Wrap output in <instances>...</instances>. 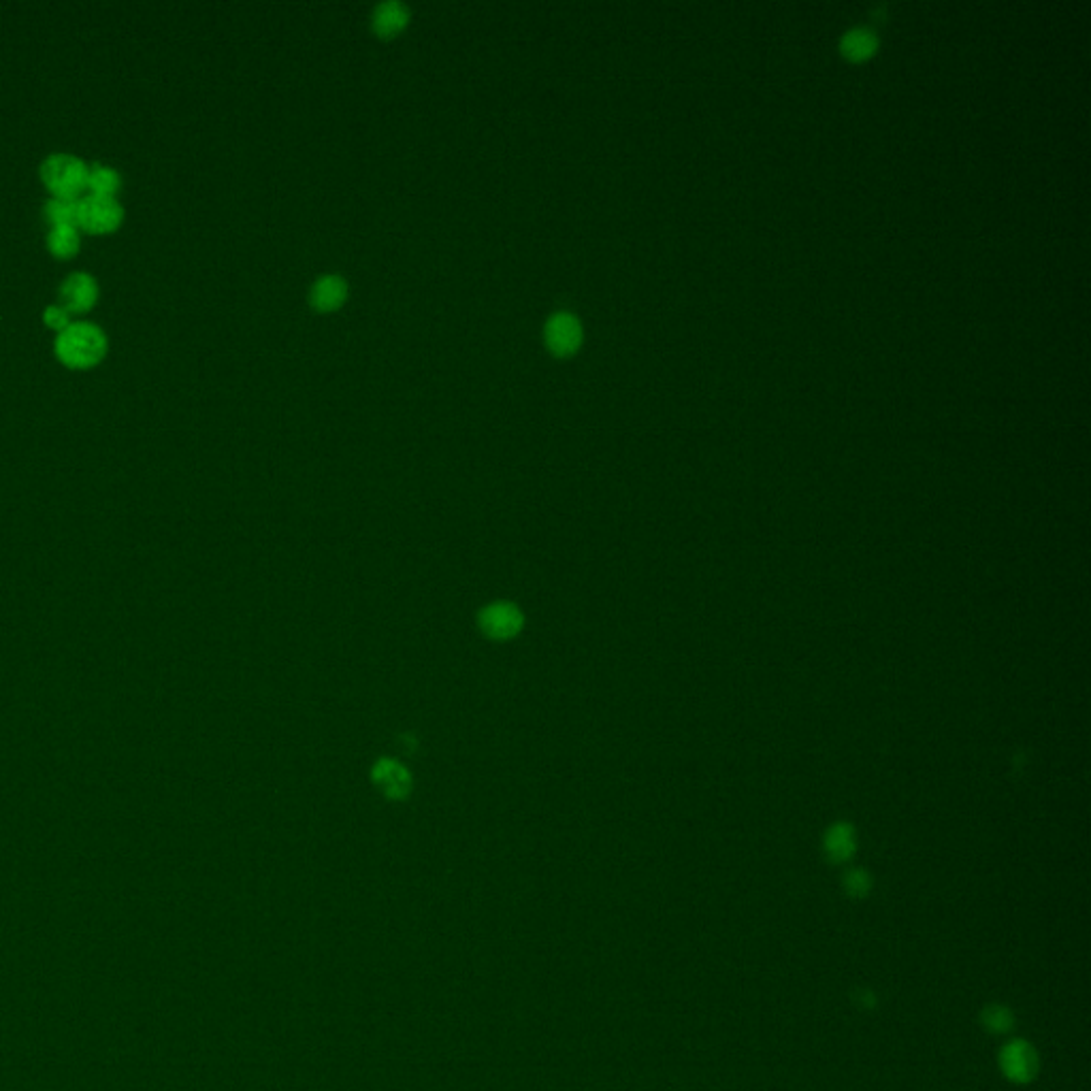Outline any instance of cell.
<instances>
[{
	"label": "cell",
	"instance_id": "cell-1",
	"mask_svg": "<svg viewBox=\"0 0 1091 1091\" xmlns=\"http://www.w3.org/2000/svg\"><path fill=\"white\" fill-rule=\"evenodd\" d=\"M54 350L64 365L75 369L92 367L107 354V335L94 322H71L58 333Z\"/></svg>",
	"mask_w": 1091,
	"mask_h": 1091
},
{
	"label": "cell",
	"instance_id": "cell-2",
	"mask_svg": "<svg viewBox=\"0 0 1091 1091\" xmlns=\"http://www.w3.org/2000/svg\"><path fill=\"white\" fill-rule=\"evenodd\" d=\"M39 171L54 197L75 199L81 190L88 188V165L79 156L64 152L52 154L43 160Z\"/></svg>",
	"mask_w": 1091,
	"mask_h": 1091
},
{
	"label": "cell",
	"instance_id": "cell-3",
	"mask_svg": "<svg viewBox=\"0 0 1091 1091\" xmlns=\"http://www.w3.org/2000/svg\"><path fill=\"white\" fill-rule=\"evenodd\" d=\"M124 220V207L116 197L86 194L77 199V224L88 233L116 231Z\"/></svg>",
	"mask_w": 1091,
	"mask_h": 1091
},
{
	"label": "cell",
	"instance_id": "cell-4",
	"mask_svg": "<svg viewBox=\"0 0 1091 1091\" xmlns=\"http://www.w3.org/2000/svg\"><path fill=\"white\" fill-rule=\"evenodd\" d=\"M1000 1068L1013 1083H1030L1036 1079L1040 1060L1036 1049L1025 1040H1011L1000 1051Z\"/></svg>",
	"mask_w": 1091,
	"mask_h": 1091
},
{
	"label": "cell",
	"instance_id": "cell-5",
	"mask_svg": "<svg viewBox=\"0 0 1091 1091\" xmlns=\"http://www.w3.org/2000/svg\"><path fill=\"white\" fill-rule=\"evenodd\" d=\"M480 629L491 640H510L523 629V612L508 601H497L480 612Z\"/></svg>",
	"mask_w": 1091,
	"mask_h": 1091
},
{
	"label": "cell",
	"instance_id": "cell-6",
	"mask_svg": "<svg viewBox=\"0 0 1091 1091\" xmlns=\"http://www.w3.org/2000/svg\"><path fill=\"white\" fill-rule=\"evenodd\" d=\"M99 299V284L86 271H75L60 286L62 307L69 312H88Z\"/></svg>",
	"mask_w": 1091,
	"mask_h": 1091
},
{
	"label": "cell",
	"instance_id": "cell-7",
	"mask_svg": "<svg viewBox=\"0 0 1091 1091\" xmlns=\"http://www.w3.org/2000/svg\"><path fill=\"white\" fill-rule=\"evenodd\" d=\"M546 341L557 354L574 352L582 341L580 320L569 312H559L555 316H550L546 322Z\"/></svg>",
	"mask_w": 1091,
	"mask_h": 1091
},
{
	"label": "cell",
	"instance_id": "cell-8",
	"mask_svg": "<svg viewBox=\"0 0 1091 1091\" xmlns=\"http://www.w3.org/2000/svg\"><path fill=\"white\" fill-rule=\"evenodd\" d=\"M371 776H373V783H376L378 789L386 797H390V800H401V797H405L407 793H410L412 778H410V774H407V770L403 768V765L393 761V759L378 761L376 768H373V772H371Z\"/></svg>",
	"mask_w": 1091,
	"mask_h": 1091
},
{
	"label": "cell",
	"instance_id": "cell-9",
	"mask_svg": "<svg viewBox=\"0 0 1091 1091\" xmlns=\"http://www.w3.org/2000/svg\"><path fill=\"white\" fill-rule=\"evenodd\" d=\"M348 295L346 282L339 275H324L312 288V301L320 309H333L344 303Z\"/></svg>",
	"mask_w": 1091,
	"mask_h": 1091
},
{
	"label": "cell",
	"instance_id": "cell-10",
	"mask_svg": "<svg viewBox=\"0 0 1091 1091\" xmlns=\"http://www.w3.org/2000/svg\"><path fill=\"white\" fill-rule=\"evenodd\" d=\"M876 47H878L876 37L872 35L870 30H863V28L846 32L842 43H840L842 54L849 60H853V62L868 60L870 56H874Z\"/></svg>",
	"mask_w": 1091,
	"mask_h": 1091
},
{
	"label": "cell",
	"instance_id": "cell-11",
	"mask_svg": "<svg viewBox=\"0 0 1091 1091\" xmlns=\"http://www.w3.org/2000/svg\"><path fill=\"white\" fill-rule=\"evenodd\" d=\"M79 243L81 239L75 224H58L50 226V231H47V248H50L54 256H73L79 250Z\"/></svg>",
	"mask_w": 1091,
	"mask_h": 1091
},
{
	"label": "cell",
	"instance_id": "cell-12",
	"mask_svg": "<svg viewBox=\"0 0 1091 1091\" xmlns=\"http://www.w3.org/2000/svg\"><path fill=\"white\" fill-rule=\"evenodd\" d=\"M122 186V175L116 167L111 165H96L88 167V188L92 194H105V197H113Z\"/></svg>",
	"mask_w": 1091,
	"mask_h": 1091
},
{
	"label": "cell",
	"instance_id": "cell-13",
	"mask_svg": "<svg viewBox=\"0 0 1091 1091\" xmlns=\"http://www.w3.org/2000/svg\"><path fill=\"white\" fill-rule=\"evenodd\" d=\"M407 22V7L397 0H388V3L378 5L376 13H373V26L382 35H393V32L401 30Z\"/></svg>",
	"mask_w": 1091,
	"mask_h": 1091
},
{
	"label": "cell",
	"instance_id": "cell-14",
	"mask_svg": "<svg viewBox=\"0 0 1091 1091\" xmlns=\"http://www.w3.org/2000/svg\"><path fill=\"white\" fill-rule=\"evenodd\" d=\"M981 1023L989 1034L1000 1036V1034H1008L1015 1028V1015L1011 1008L1004 1004H989L983 1008Z\"/></svg>",
	"mask_w": 1091,
	"mask_h": 1091
},
{
	"label": "cell",
	"instance_id": "cell-15",
	"mask_svg": "<svg viewBox=\"0 0 1091 1091\" xmlns=\"http://www.w3.org/2000/svg\"><path fill=\"white\" fill-rule=\"evenodd\" d=\"M43 216L47 222H50V226H58V224L77 226V199L52 197L43 205Z\"/></svg>",
	"mask_w": 1091,
	"mask_h": 1091
},
{
	"label": "cell",
	"instance_id": "cell-16",
	"mask_svg": "<svg viewBox=\"0 0 1091 1091\" xmlns=\"http://www.w3.org/2000/svg\"><path fill=\"white\" fill-rule=\"evenodd\" d=\"M827 851L834 859H846L853 851V838L846 829H834L827 838Z\"/></svg>",
	"mask_w": 1091,
	"mask_h": 1091
},
{
	"label": "cell",
	"instance_id": "cell-17",
	"mask_svg": "<svg viewBox=\"0 0 1091 1091\" xmlns=\"http://www.w3.org/2000/svg\"><path fill=\"white\" fill-rule=\"evenodd\" d=\"M43 318L47 322V327L58 329V331H64L71 324V312L69 309H64L62 305H47Z\"/></svg>",
	"mask_w": 1091,
	"mask_h": 1091
},
{
	"label": "cell",
	"instance_id": "cell-18",
	"mask_svg": "<svg viewBox=\"0 0 1091 1091\" xmlns=\"http://www.w3.org/2000/svg\"><path fill=\"white\" fill-rule=\"evenodd\" d=\"M844 887L851 895H855V898H861V895H866L870 891V878L863 872H851L849 876H846Z\"/></svg>",
	"mask_w": 1091,
	"mask_h": 1091
}]
</instances>
